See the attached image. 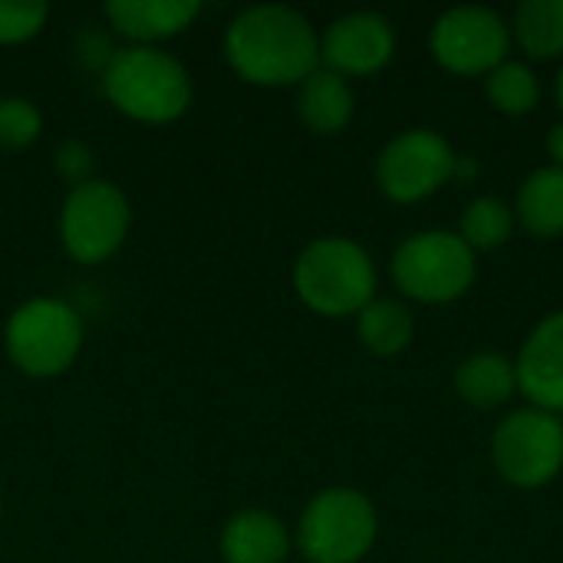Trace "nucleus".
<instances>
[{
	"mask_svg": "<svg viewBox=\"0 0 563 563\" xmlns=\"http://www.w3.org/2000/svg\"><path fill=\"white\" fill-rule=\"evenodd\" d=\"M224 59L254 86H300L320 66V33L287 3H254L228 23Z\"/></svg>",
	"mask_w": 563,
	"mask_h": 563,
	"instance_id": "obj_1",
	"label": "nucleus"
},
{
	"mask_svg": "<svg viewBox=\"0 0 563 563\" xmlns=\"http://www.w3.org/2000/svg\"><path fill=\"white\" fill-rule=\"evenodd\" d=\"M102 92L115 112L145 125H168L191 106L188 66L162 46H119L102 69Z\"/></svg>",
	"mask_w": 563,
	"mask_h": 563,
	"instance_id": "obj_2",
	"label": "nucleus"
},
{
	"mask_svg": "<svg viewBox=\"0 0 563 563\" xmlns=\"http://www.w3.org/2000/svg\"><path fill=\"white\" fill-rule=\"evenodd\" d=\"M294 290L320 317H356L376 300V264L353 238H317L294 261Z\"/></svg>",
	"mask_w": 563,
	"mask_h": 563,
	"instance_id": "obj_3",
	"label": "nucleus"
},
{
	"mask_svg": "<svg viewBox=\"0 0 563 563\" xmlns=\"http://www.w3.org/2000/svg\"><path fill=\"white\" fill-rule=\"evenodd\" d=\"M3 350L30 379L63 376L82 350V320L59 297H30L7 317Z\"/></svg>",
	"mask_w": 563,
	"mask_h": 563,
	"instance_id": "obj_4",
	"label": "nucleus"
},
{
	"mask_svg": "<svg viewBox=\"0 0 563 563\" xmlns=\"http://www.w3.org/2000/svg\"><path fill=\"white\" fill-rule=\"evenodd\" d=\"M376 534L373 501L343 485L317 492L297 521V548L310 563H360L373 551Z\"/></svg>",
	"mask_w": 563,
	"mask_h": 563,
	"instance_id": "obj_5",
	"label": "nucleus"
},
{
	"mask_svg": "<svg viewBox=\"0 0 563 563\" xmlns=\"http://www.w3.org/2000/svg\"><path fill=\"white\" fill-rule=\"evenodd\" d=\"M393 280L396 287L422 303H449L459 300L475 274V251L462 241L459 231H419L409 234L396 251H393Z\"/></svg>",
	"mask_w": 563,
	"mask_h": 563,
	"instance_id": "obj_6",
	"label": "nucleus"
},
{
	"mask_svg": "<svg viewBox=\"0 0 563 563\" xmlns=\"http://www.w3.org/2000/svg\"><path fill=\"white\" fill-rule=\"evenodd\" d=\"M132 228L125 191L106 178H92L66 191L59 208V244L69 261L96 267L119 254Z\"/></svg>",
	"mask_w": 563,
	"mask_h": 563,
	"instance_id": "obj_7",
	"label": "nucleus"
},
{
	"mask_svg": "<svg viewBox=\"0 0 563 563\" xmlns=\"http://www.w3.org/2000/svg\"><path fill=\"white\" fill-rule=\"evenodd\" d=\"M498 475L518 488H541L563 468V422L554 412L525 406L505 416L492 435Z\"/></svg>",
	"mask_w": 563,
	"mask_h": 563,
	"instance_id": "obj_8",
	"label": "nucleus"
},
{
	"mask_svg": "<svg viewBox=\"0 0 563 563\" xmlns=\"http://www.w3.org/2000/svg\"><path fill=\"white\" fill-rule=\"evenodd\" d=\"M459 172L452 142L435 129H406L393 135L376 158L379 191L399 205L422 201Z\"/></svg>",
	"mask_w": 563,
	"mask_h": 563,
	"instance_id": "obj_9",
	"label": "nucleus"
},
{
	"mask_svg": "<svg viewBox=\"0 0 563 563\" xmlns=\"http://www.w3.org/2000/svg\"><path fill=\"white\" fill-rule=\"evenodd\" d=\"M429 46L445 69L462 76H488L498 63L508 59L511 26L492 7L462 3L435 20Z\"/></svg>",
	"mask_w": 563,
	"mask_h": 563,
	"instance_id": "obj_10",
	"label": "nucleus"
},
{
	"mask_svg": "<svg viewBox=\"0 0 563 563\" xmlns=\"http://www.w3.org/2000/svg\"><path fill=\"white\" fill-rule=\"evenodd\" d=\"M396 53V30L376 10H353L336 16L320 33V66L340 76H369Z\"/></svg>",
	"mask_w": 563,
	"mask_h": 563,
	"instance_id": "obj_11",
	"label": "nucleus"
},
{
	"mask_svg": "<svg viewBox=\"0 0 563 563\" xmlns=\"http://www.w3.org/2000/svg\"><path fill=\"white\" fill-rule=\"evenodd\" d=\"M518 389L534 409L563 412V310L544 317L525 340L518 363Z\"/></svg>",
	"mask_w": 563,
	"mask_h": 563,
	"instance_id": "obj_12",
	"label": "nucleus"
},
{
	"mask_svg": "<svg viewBox=\"0 0 563 563\" xmlns=\"http://www.w3.org/2000/svg\"><path fill=\"white\" fill-rule=\"evenodd\" d=\"M109 26L129 40V46H158L185 33L198 13V0H109L102 7Z\"/></svg>",
	"mask_w": 563,
	"mask_h": 563,
	"instance_id": "obj_13",
	"label": "nucleus"
},
{
	"mask_svg": "<svg viewBox=\"0 0 563 563\" xmlns=\"http://www.w3.org/2000/svg\"><path fill=\"white\" fill-rule=\"evenodd\" d=\"M218 548L224 563H284L294 538L274 511L244 508L224 521Z\"/></svg>",
	"mask_w": 563,
	"mask_h": 563,
	"instance_id": "obj_14",
	"label": "nucleus"
},
{
	"mask_svg": "<svg viewBox=\"0 0 563 563\" xmlns=\"http://www.w3.org/2000/svg\"><path fill=\"white\" fill-rule=\"evenodd\" d=\"M353 109H356V99H353L346 76H340L327 66H317L297 86V115L303 119L307 129H313L320 135L343 132L353 119Z\"/></svg>",
	"mask_w": 563,
	"mask_h": 563,
	"instance_id": "obj_15",
	"label": "nucleus"
},
{
	"mask_svg": "<svg viewBox=\"0 0 563 563\" xmlns=\"http://www.w3.org/2000/svg\"><path fill=\"white\" fill-rule=\"evenodd\" d=\"M455 389L475 409L505 406L518 389L515 363L505 353H495V350L472 353L455 366Z\"/></svg>",
	"mask_w": 563,
	"mask_h": 563,
	"instance_id": "obj_16",
	"label": "nucleus"
},
{
	"mask_svg": "<svg viewBox=\"0 0 563 563\" xmlns=\"http://www.w3.org/2000/svg\"><path fill=\"white\" fill-rule=\"evenodd\" d=\"M518 218L538 238L563 234V168H534L518 188Z\"/></svg>",
	"mask_w": 563,
	"mask_h": 563,
	"instance_id": "obj_17",
	"label": "nucleus"
},
{
	"mask_svg": "<svg viewBox=\"0 0 563 563\" xmlns=\"http://www.w3.org/2000/svg\"><path fill=\"white\" fill-rule=\"evenodd\" d=\"M356 333L363 346L376 356H396L412 343L416 320L399 300H373L356 313Z\"/></svg>",
	"mask_w": 563,
	"mask_h": 563,
	"instance_id": "obj_18",
	"label": "nucleus"
},
{
	"mask_svg": "<svg viewBox=\"0 0 563 563\" xmlns=\"http://www.w3.org/2000/svg\"><path fill=\"white\" fill-rule=\"evenodd\" d=\"M515 36L525 53L554 59L563 53V0H525L515 13Z\"/></svg>",
	"mask_w": 563,
	"mask_h": 563,
	"instance_id": "obj_19",
	"label": "nucleus"
},
{
	"mask_svg": "<svg viewBox=\"0 0 563 563\" xmlns=\"http://www.w3.org/2000/svg\"><path fill=\"white\" fill-rule=\"evenodd\" d=\"M511 228H515V208L495 195H482L465 205L459 234L472 251H492L511 238Z\"/></svg>",
	"mask_w": 563,
	"mask_h": 563,
	"instance_id": "obj_20",
	"label": "nucleus"
},
{
	"mask_svg": "<svg viewBox=\"0 0 563 563\" xmlns=\"http://www.w3.org/2000/svg\"><path fill=\"white\" fill-rule=\"evenodd\" d=\"M485 92L495 102V109H501L505 115H525V112H531L538 106L541 82H538V76H534V69L528 63L505 59L488 73Z\"/></svg>",
	"mask_w": 563,
	"mask_h": 563,
	"instance_id": "obj_21",
	"label": "nucleus"
},
{
	"mask_svg": "<svg viewBox=\"0 0 563 563\" xmlns=\"http://www.w3.org/2000/svg\"><path fill=\"white\" fill-rule=\"evenodd\" d=\"M43 132V112L26 96H0V148H26Z\"/></svg>",
	"mask_w": 563,
	"mask_h": 563,
	"instance_id": "obj_22",
	"label": "nucleus"
},
{
	"mask_svg": "<svg viewBox=\"0 0 563 563\" xmlns=\"http://www.w3.org/2000/svg\"><path fill=\"white\" fill-rule=\"evenodd\" d=\"M49 7L43 0H0V46L33 40L46 26Z\"/></svg>",
	"mask_w": 563,
	"mask_h": 563,
	"instance_id": "obj_23",
	"label": "nucleus"
},
{
	"mask_svg": "<svg viewBox=\"0 0 563 563\" xmlns=\"http://www.w3.org/2000/svg\"><path fill=\"white\" fill-rule=\"evenodd\" d=\"M53 168H56V175H59L69 188H76V185L92 181L96 155H92V148H89L82 139H63V142L56 145Z\"/></svg>",
	"mask_w": 563,
	"mask_h": 563,
	"instance_id": "obj_24",
	"label": "nucleus"
},
{
	"mask_svg": "<svg viewBox=\"0 0 563 563\" xmlns=\"http://www.w3.org/2000/svg\"><path fill=\"white\" fill-rule=\"evenodd\" d=\"M548 152H551L554 165L563 168V122L551 125V132H548Z\"/></svg>",
	"mask_w": 563,
	"mask_h": 563,
	"instance_id": "obj_25",
	"label": "nucleus"
},
{
	"mask_svg": "<svg viewBox=\"0 0 563 563\" xmlns=\"http://www.w3.org/2000/svg\"><path fill=\"white\" fill-rule=\"evenodd\" d=\"M554 89H558V106L563 109V66L561 73H558V86H554Z\"/></svg>",
	"mask_w": 563,
	"mask_h": 563,
	"instance_id": "obj_26",
	"label": "nucleus"
},
{
	"mask_svg": "<svg viewBox=\"0 0 563 563\" xmlns=\"http://www.w3.org/2000/svg\"><path fill=\"white\" fill-rule=\"evenodd\" d=\"M0 518H3V495H0Z\"/></svg>",
	"mask_w": 563,
	"mask_h": 563,
	"instance_id": "obj_27",
	"label": "nucleus"
}]
</instances>
